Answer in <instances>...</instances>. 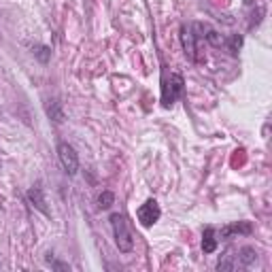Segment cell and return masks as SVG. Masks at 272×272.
<instances>
[{
	"mask_svg": "<svg viewBox=\"0 0 272 272\" xmlns=\"http://www.w3.org/2000/svg\"><path fill=\"white\" fill-rule=\"evenodd\" d=\"M111 228H113V236H115V245L121 253H130L134 249V238H132V232L128 228V221L123 215L115 213L111 215Z\"/></svg>",
	"mask_w": 272,
	"mask_h": 272,
	"instance_id": "obj_1",
	"label": "cell"
},
{
	"mask_svg": "<svg viewBox=\"0 0 272 272\" xmlns=\"http://www.w3.org/2000/svg\"><path fill=\"white\" fill-rule=\"evenodd\" d=\"M136 217H138V221H140L142 228H151V226H155V223L159 221V217H162V209H159V204L153 198H149L136 211Z\"/></svg>",
	"mask_w": 272,
	"mask_h": 272,
	"instance_id": "obj_2",
	"label": "cell"
},
{
	"mask_svg": "<svg viewBox=\"0 0 272 272\" xmlns=\"http://www.w3.org/2000/svg\"><path fill=\"white\" fill-rule=\"evenodd\" d=\"M58 157H60L62 168L66 170V174H70V177L77 174V170H79V155L72 149V145H68V142H60V145H58Z\"/></svg>",
	"mask_w": 272,
	"mask_h": 272,
	"instance_id": "obj_3",
	"label": "cell"
},
{
	"mask_svg": "<svg viewBox=\"0 0 272 272\" xmlns=\"http://www.w3.org/2000/svg\"><path fill=\"white\" fill-rule=\"evenodd\" d=\"M183 94V77L177 75V72H172L170 79H168V83L164 85V106H172V102L179 98V96Z\"/></svg>",
	"mask_w": 272,
	"mask_h": 272,
	"instance_id": "obj_4",
	"label": "cell"
},
{
	"mask_svg": "<svg viewBox=\"0 0 272 272\" xmlns=\"http://www.w3.org/2000/svg\"><path fill=\"white\" fill-rule=\"evenodd\" d=\"M253 232V226L249 221H236V223H228V226L221 228V238H234V236H249Z\"/></svg>",
	"mask_w": 272,
	"mask_h": 272,
	"instance_id": "obj_5",
	"label": "cell"
},
{
	"mask_svg": "<svg viewBox=\"0 0 272 272\" xmlns=\"http://www.w3.org/2000/svg\"><path fill=\"white\" fill-rule=\"evenodd\" d=\"M26 198H28V202H30L32 206H34L37 211H41L43 215H47V217L51 215V213H49V206H47V202H45V196H43V189H41V187H32V189H28Z\"/></svg>",
	"mask_w": 272,
	"mask_h": 272,
	"instance_id": "obj_6",
	"label": "cell"
},
{
	"mask_svg": "<svg viewBox=\"0 0 272 272\" xmlns=\"http://www.w3.org/2000/svg\"><path fill=\"white\" fill-rule=\"evenodd\" d=\"M217 245H219V241H217L215 228L209 226V228L202 232V251H204V253H215V251H217Z\"/></svg>",
	"mask_w": 272,
	"mask_h": 272,
	"instance_id": "obj_7",
	"label": "cell"
},
{
	"mask_svg": "<svg viewBox=\"0 0 272 272\" xmlns=\"http://www.w3.org/2000/svg\"><path fill=\"white\" fill-rule=\"evenodd\" d=\"M181 41H183V49H185V53L191 58V60H196V39H194V34H191V30H187L185 26L181 28Z\"/></svg>",
	"mask_w": 272,
	"mask_h": 272,
	"instance_id": "obj_8",
	"label": "cell"
},
{
	"mask_svg": "<svg viewBox=\"0 0 272 272\" xmlns=\"http://www.w3.org/2000/svg\"><path fill=\"white\" fill-rule=\"evenodd\" d=\"M238 264H241L243 268H249V266H253L255 262H258V251H255L253 247H243L241 251H238Z\"/></svg>",
	"mask_w": 272,
	"mask_h": 272,
	"instance_id": "obj_9",
	"label": "cell"
},
{
	"mask_svg": "<svg viewBox=\"0 0 272 272\" xmlns=\"http://www.w3.org/2000/svg\"><path fill=\"white\" fill-rule=\"evenodd\" d=\"M45 111H47V115H49V119H53L56 123H62L64 121V113H62V104H60V100H47V106H45Z\"/></svg>",
	"mask_w": 272,
	"mask_h": 272,
	"instance_id": "obj_10",
	"label": "cell"
},
{
	"mask_svg": "<svg viewBox=\"0 0 272 272\" xmlns=\"http://www.w3.org/2000/svg\"><path fill=\"white\" fill-rule=\"evenodd\" d=\"M234 258H236V255H232V249L226 251V253H223L221 258H219V262H217V270H223V272H226V270H234V268H236Z\"/></svg>",
	"mask_w": 272,
	"mask_h": 272,
	"instance_id": "obj_11",
	"label": "cell"
},
{
	"mask_svg": "<svg viewBox=\"0 0 272 272\" xmlns=\"http://www.w3.org/2000/svg\"><path fill=\"white\" fill-rule=\"evenodd\" d=\"M113 202H115V194H113V191H102V194L98 196V206H100V209H111Z\"/></svg>",
	"mask_w": 272,
	"mask_h": 272,
	"instance_id": "obj_12",
	"label": "cell"
},
{
	"mask_svg": "<svg viewBox=\"0 0 272 272\" xmlns=\"http://www.w3.org/2000/svg\"><path fill=\"white\" fill-rule=\"evenodd\" d=\"M34 56L39 58V62L47 64V62H49V58H51V49L47 45H37L34 47Z\"/></svg>",
	"mask_w": 272,
	"mask_h": 272,
	"instance_id": "obj_13",
	"label": "cell"
},
{
	"mask_svg": "<svg viewBox=\"0 0 272 272\" xmlns=\"http://www.w3.org/2000/svg\"><path fill=\"white\" fill-rule=\"evenodd\" d=\"M226 45L230 47V51L236 56V53H238V49L243 47V37H241V34H232V37L226 41Z\"/></svg>",
	"mask_w": 272,
	"mask_h": 272,
	"instance_id": "obj_14",
	"label": "cell"
}]
</instances>
